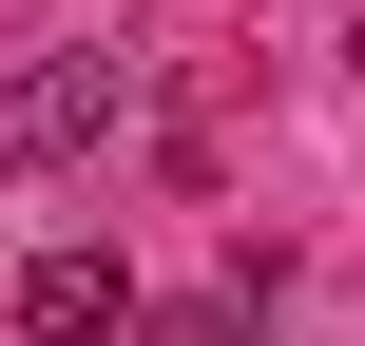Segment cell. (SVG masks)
<instances>
[{
	"mask_svg": "<svg viewBox=\"0 0 365 346\" xmlns=\"http://www.w3.org/2000/svg\"><path fill=\"white\" fill-rule=\"evenodd\" d=\"M135 346H269V270H250V289H173Z\"/></svg>",
	"mask_w": 365,
	"mask_h": 346,
	"instance_id": "cell-3",
	"label": "cell"
},
{
	"mask_svg": "<svg viewBox=\"0 0 365 346\" xmlns=\"http://www.w3.org/2000/svg\"><path fill=\"white\" fill-rule=\"evenodd\" d=\"M115 135H135V58H115V39H58V58L0 77V173H77V154H115Z\"/></svg>",
	"mask_w": 365,
	"mask_h": 346,
	"instance_id": "cell-1",
	"label": "cell"
},
{
	"mask_svg": "<svg viewBox=\"0 0 365 346\" xmlns=\"http://www.w3.org/2000/svg\"><path fill=\"white\" fill-rule=\"evenodd\" d=\"M154 308H135V270L115 250H38L19 270V346H135Z\"/></svg>",
	"mask_w": 365,
	"mask_h": 346,
	"instance_id": "cell-2",
	"label": "cell"
},
{
	"mask_svg": "<svg viewBox=\"0 0 365 346\" xmlns=\"http://www.w3.org/2000/svg\"><path fill=\"white\" fill-rule=\"evenodd\" d=\"M0 19H19V0H0Z\"/></svg>",
	"mask_w": 365,
	"mask_h": 346,
	"instance_id": "cell-4",
	"label": "cell"
}]
</instances>
